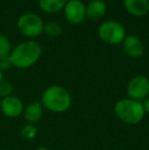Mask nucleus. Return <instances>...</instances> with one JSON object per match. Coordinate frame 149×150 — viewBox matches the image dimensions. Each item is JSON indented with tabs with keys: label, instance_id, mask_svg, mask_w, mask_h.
<instances>
[{
	"label": "nucleus",
	"instance_id": "0eeeda50",
	"mask_svg": "<svg viewBox=\"0 0 149 150\" xmlns=\"http://www.w3.org/2000/svg\"><path fill=\"white\" fill-rule=\"evenodd\" d=\"M66 21L73 25H80L86 18V5L82 0H68L64 8Z\"/></svg>",
	"mask_w": 149,
	"mask_h": 150
},
{
	"label": "nucleus",
	"instance_id": "4be33fe9",
	"mask_svg": "<svg viewBox=\"0 0 149 150\" xmlns=\"http://www.w3.org/2000/svg\"><path fill=\"white\" fill-rule=\"evenodd\" d=\"M148 132H149V124H148Z\"/></svg>",
	"mask_w": 149,
	"mask_h": 150
},
{
	"label": "nucleus",
	"instance_id": "f257e3e1",
	"mask_svg": "<svg viewBox=\"0 0 149 150\" xmlns=\"http://www.w3.org/2000/svg\"><path fill=\"white\" fill-rule=\"evenodd\" d=\"M42 54V47L35 40H28L11 49L9 59L12 67L26 69L36 64Z\"/></svg>",
	"mask_w": 149,
	"mask_h": 150
},
{
	"label": "nucleus",
	"instance_id": "b1692460",
	"mask_svg": "<svg viewBox=\"0 0 149 150\" xmlns=\"http://www.w3.org/2000/svg\"><path fill=\"white\" fill-rule=\"evenodd\" d=\"M148 1H149V0H148Z\"/></svg>",
	"mask_w": 149,
	"mask_h": 150
},
{
	"label": "nucleus",
	"instance_id": "423d86ee",
	"mask_svg": "<svg viewBox=\"0 0 149 150\" xmlns=\"http://www.w3.org/2000/svg\"><path fill=\"white\" fill-rule=\"evenodd\" d=\"M127 94L129 98L143 102L149 96V79L145 76L132 78L127 85Z\"/></svg>",
	"mask_w": 149,
	"mask_h": 150
},
{
	"label": "nucleus",
	"instance_id": "f8f14e48",
	"mask_svg": "<svg viewBox=\"0 0 149 150\" xmlns=\"http://www.w3.org/2000/svg\"><path fill=\"white\" fill-rule=\"evenodd\" d=\"M107 5L102 0H92L86 5V18L90 21H97L104 16Z\"/></svg>",
	"mask_w": 149,
	"mask_h": 150
},
{
	"label": "nucleus",
	"instance_id": "aec40b11",
	"mask_svg": "<svg viewBox=\"0 0 149 150\" xmlns=\"http://www.w3.org/2000/svg\"><path fill=\"white\" fill-rule=\"evenodd\" d=\"M35 150H50L49 148H47V147H44V146H40L38 147V148H36Z\"/></svg>",
	"mask_w": 149,
	"mask_h": 150
},
{
	"label": "nucleus",
	"instance_id": "a211bd4d",
	"mask_svg": "<svg viewBox=\"0 0 149 150\" xmlns=\"http://www.w3.org/2000/svg\"><path fill=\"white\" fill-rule=\"evenodd\" d=\"M12 67L11 61L9 59V56H2L0 57V71H6Z\"/></svg>",
	"mask_w": 149,
	"mask_h": 150
},
{
	"label": "nucleus",
	"instance_id": "4468645a",
	"mask_svg": "<svg viewBox=\"0 0 149 150\" xmlns=\"http://www.w3.org/2000/svg\"><path fill=\"white\" fill-rule=\"evenodd\" d=\"M43 33L48 37H58L62 33V27L57 22H48L44 24Z\"/></svg>",
	"mask_w": 149,
	"mask_h": 150
},
{
	"label": "nucleus",
	"instance_id": "2eb2a0df",
	"mask_svg": "<svg viewBox=\"0 0 149 150\" xmlns=\"http://www.w3.org/2000/svg\"><path fill=\"white\" fill-rule=\"evenodd\" d=\"M20 135L25 140H33L37 137L38 135V129L35 125L27 124L22 127L20 131Z\"/></svg>",
	"mask_w": 149,
	"mask_h": 150
},
{
	"label": "nucleus",
	"instance_id": "412c9836",
	"mask_svg": "<svg viewBox=\"0 0 149 150\" xmlns=\"http://www.w3.org/2000/svg\"><path fill=\"white\" fill-rule=\"evenodd\" d=\"M3 81V73H2V71H0V83Z\"/></svg>",
	"mask_w": 149,
	"mask_h": 150
},
{
	"label": "nucleus",
	"instance_id": "9b49d317",
	"mask_svg": "<svg viewBox=\"0 0 149 150\" xmlns=\"http://www.w3.org/2000/svg\"><path fill=\"white\" fill-rule=\"evenodd\" d=\"M44 112V107L42 106L40 101H34L29 103L24 108V119L28 124H36L42 119V115Z\"/></svg>",
	"mask_w": 149,
	"mask_h": 150
},
{
	"label": "nucleus",
	"instance_id": "5701e85b",
	"mask_svg": "<svg viewBox=\"0 0 149 150\" xmlns=\"http://www.w3.org/2000/svg\"><path fill=\"white\" fill-rule=\"evenodd\" d=\"M0 103H1V98H0Z\"/></svg>",
	"mask_w": 149,
	"mask_h": 150
},
{
	"label": "nucleus",
	"instance_id": "f3484780",
	"mask_svg": "<svg viewBox=\"0 0 149 150\" xmlns=\"http://www.w3.org/2000/svg\"><path fill=\"white\" fill-rule=\"evenodd\" d=\"M13 92V85L8 81H2L0 83V98H5L10 95H12Z\"/></svg>",
	"mask_w": 149,
	"mask_h": 150
},
{
	"label": "nucleus",
	"instance_id": "ddd939ff",
	"mask_svg": "<svg viewBox=\"0 0 149 150\" xmlns=\"http://www.w3.org/2000/svg\"><path fill=\"white\" fill-rule=\"evenodd\" d=\"M68 0H38L40 9L45 13H56L64 10Z\"/></svg>",
	"mask_w": 149,
	"mask_h": 150
},
{
	"label": "nucleus",
	"instance_id": "6ab92c4d",
	"mask_svg": "<svg viewBox=\"0 0 149 150\" xmlns=\"http://www.w3.org/2000/svg\"><path fill=\"white\" fill-rule=\"evenodd\" d=\"M143 106H144V109H145V112L149 115V96L143 101Z\"/></svg>",
	"mask_w": 149,
	"mask_h": 150
},
{
	"label": "nucleus",
	"instance_id": "20e7f679",
	"mask_svg": "<svg viewBox=\"0 0 149 150\" xmlns=\"http://www.w3.org/2000/svg\"><path fill=\"white\" fill-rule=\"evenodd\" d=\"M98 37L108 45H117L123 43L126 38V28L117 21H105L101 23L97 30Z\"/></svg>",
	"mask_w": 149,
	"mask_h": 150
},
{
	"label": "nucleus",
	"instance_id": "9d476101",
	"mask_svg": "<svg viewBox=\"0 0 149 150\" xmlns=\"http://www.w3.org/2000/svg\"><path fill=\"white\" fill-rule=\"evenodd\" d=\"M125 9L131 16L136 18H142L149 12L148 0H124Z\"/></svg>",
	"mask_w": 149,
	"mask_h": 150
},
{
	"label": "nucleus",
	"instance_id": "6e6552de",
	"mask_svg": "<svg viewBox=\"0 0 149 150\" xmlns=\"http://www.w3.org/2000/svg\"><path fill=\"white\" fill-rule=\"evenodd\" d=\"M25 105L22 99L18 96L10 95L8 97L1 99L0 103V111L8 119H18L24 112Z\"/></svg>",
	"mask_w": 149,
	"mask_h": 150
},
{
	"label": "nucleus",
	"instance_id": "7ed1b4c3",
	"mask_svg": "<svg viewBox=\"0 0 149 150\" xmlns=\"http://www.w3.org/2000/svg\"><path fill=\"white\" fill-rule=\"evenodd\" d=\"M113 112L121 122L127 125H138L143 120L146 112L143 102L129 98H121L113 105Z\"/></svg>",
	"mask_w": 149,
	"mask_h": 150
},
{
	"label": "nucleus",
	"instance_id": "f03ea898",
	"mask_svg": "<svg viewBox=\"0 0 149 150\" xmlns=\"http://www.w3.org/2000/svg\"><path fill=\"white\" fill-rule=\"evenodd\" d=\"M72 96L68 90L59 85L46 88L41 95V104L44 109L54 113H64L72 106Z\"/></svg>",
	"mask_w": 149,
	"mask_h": 150
},
{
	"label": "nucleus",
	"instance_id": "1a4fd4ad",
	"mask_svg": "<svg viewBox=\"0 0 149 150\" xmlns=\"http://www.w3.org/2000/svg\"><path fill=\"white\" fill-rule=\"evenodd\" d=\"M123 49L125 53L131 58H141L144 55L145 47L138 36L136 35H127L123 41Z\"/></svg>",
	"mask_w": 149,
	"mask_h": 150
},
{
	"label": "nucleus",
	"instance_id": "dca6fc26",
	"mask_svg": "<svg viewBox=\"0 0 149 150\" xmlns=\"http://www.w3.org/2000/svg\"><path fill=\"white\" fill-rule=\"evenodd\" d=\"M11 52V45L7 37L0 34V57L2 56H9Z\"/></svg>",
	"mask_w": 149,
	"mask_h": 150
},
{
	"label": "nucleus",
	"instance_id": "39448f33",
	"mask_svg": "<svg viewBox=\"0 0 149 150\" xmlns=\"http://www.w3.org/2000/svg\"><path fill=\"white\" fill-rule=\"evenodd\" d=\"M20 34L28 38H36L43 33L44 22L38 14L27 12L18 18L16 23Z\"/></svg>",
	"mask_w": 149,
	"mask_h": 150
}]
</instances>
